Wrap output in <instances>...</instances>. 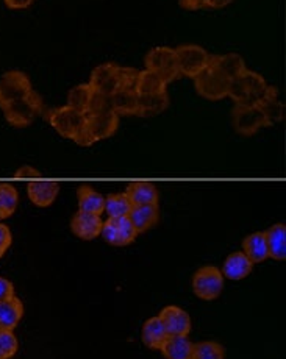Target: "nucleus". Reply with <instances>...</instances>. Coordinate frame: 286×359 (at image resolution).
<instances>
[{
	"label": "nucleus",
	"instance_id": "f257e3e1",
	"mask_svg": "<svg viewBox=\"0 0 286 359\" xmlns=\"http://www.w3.org/2000/svg\"><path fill=\"white\" fill-rule=\"evenodd\" d=\"M0 109L6 122L16 128H25L43 113V99L34 91L29 75L10 71L0 79Z\"/></svg>",
	"mask_w": 286,
	"mask_h": 359
},
{
	"label": "nucleus",
	"instance_id": "f03ea898",
	"mask_svg": "<svg viewBox=\"0 0 286 359\" xmlns=\"http://www.w3.org/2000/svg\"><path fill=\"white\" fill-rule=\"evenodd\" d=\"M117 128H119V116L113 109L103 108L100 111L86 114L85 126L74 142L80 147H91L96 142L108 140L116 133Z\"/></svg>",
	"mask_w": 286,
	"mask_h": 359
},
{
	"label": "nucleus",
	"instance_id": "7ed1b4c3",
	"mask_svg": "<svg viewBox=\"0 0 286 359\" xmlns=\"http://www.w3.org/2000/svg\"><path fill=\"white\" fill-rule=\"evenodd\" d=\"M268 86L269 85L266 80L260 74L246 69L230 83L227 97L232 99L235 105L255 107L263 99V95L266 94Z\"/></svg>",
	"mask_w": 286,
	"mask_h": 359
},
{
	"label": "nucleus",
	"instance_id": "20e7f679",
	"mask_svg": "<svg viewBox=\"0 0 286 359\" xmlns=\"http://www.w3.org/2000/svg\"><path fill=\"white\" fill-rule=\"evenodd\" d=\"M144 65L148 71L157 74L166 85H169L180 75L176 49H171V47L160 46L149 50L144 57Z\"/></svg>",
	"mask_w": 286,
	"mask_h": 359
},
{
	"label": "nucleus",
	"instance_id": "39448f33",
	"mask_svg": "<svg viewBox=\"0 0 286 359\" xmlns=\"http://www.w3.org/2000/svg\"><path fill=\"white\" fill-rule=\"evenodd\" d=\"M47 122L65 140L74 141L85 126V114L77 111L72 107L65 105L47 113Z\"/></svg>",
	"mask_w": 286,
	"mask_h": 359
},
{
	"label": "nucleus",
	"instance_id": "423d86ee",
	"mask_svg": "<svg viewBox=\"0 0 286 359\" xmlns=\"http://www.w3.org/2000/svg\"><path fill=\"white\" fill-rule=\"evenodd\" d=\"M193 291L200 300L212 302L219 299L224 291V277L216 266H204L194 273Z\"/></svg>",
	"mask_w": 286,
	"mask_h": 359
},
{
	"label": "nucleus",
	"instance_id": "0eeeda50",
	"mask_svg": "<svg viewBox=\"0 0 286 359\" xmlns=\"http://www.w3.org/2000/svg\"><path fill=\"white\" fill-rule=\"evenodd\" d=\"M180 75L188 79H196L200 72H204L210 63V53L204 47L196 44H185L176 49Z\"/></svg>",
	"mask_w": 286,
	"mask_h": 359
},
{
	"label": "nucleus",
	"instance_id": "6e6552de",
	"mask_svg": "<svg viewBox=\"0 0 286 359\" xmlns=\"http://www.w3.org/2000/svg\"><path fill=\"white\" fill-rule=\"evenodd\" d=\"M230 83L232 81L226 79L224 75L208 66L204 72H200L197 77L194 79V88H196L200 97L212 102H218L226 99L228 95Z\"/></svg>",
	"mask_w": 286,
	"mask_h": 359
},
{
	"label": "nucleus",
	"instance_id": "1a4fd4ad",
	"mask_svg": "<svg viewBox=\"0 0 286 359\" xmlns=\"http://www.w3.org/2000/svg\"><path fill=\"white\" fill-rule=\"evenodd\" d=\"M67 105L85 116L89 113L100 111L103 108H110L108 99L97 94L89 83H82V85H77L69 91Z\"/></svg>",
	"mask_w": 286,
	"mask_h": 359
},
{
	"label": "nucleus",
	"instance_id": "9d476101",
	"mask_svg": "<svg viewBox=\"0 0 286 359\" xmlns=\"http://www.w3.org/2000/svg\"><path fill=\"white\" fill-rule=\"evenodd\" d=\"M100 236L105 239V243L115 247H125L135 243L138 238V231L134 224L130 222L129 216L125 217H108L103 220Z\"/></svg>",
	"mask_w": 286,
	"mask_h": 359
},
{
	"label": "nucleus",
	"instance_id": "9b49d317",
	"mask_svg": "<svg viewBox=\"0 0 286 359\" xmlns=\"http://www.w3.org/2000/svg\"><path fill=\"white\" fill-rule=\"evenodd\" d=\"M232 126L235 131L241 136H254L261 128L268 127V122L264 119L260 108L235 105L232 111Z\"/></svg>",
	"mask_w": 286,
	"mask_h": 359
},
{
	"label": "nucleus",
	"instance_id": "f8f14e48",
	"mask_svg": "<svg viewBox=\"0 0 286 359\" xmlns=\"http://www.w3.org/2000/svg\"><path fill=\"white\" fill-rule=\"evenodd\" d=\"M117 66L116 63H103L93 69L89 77V85L94 88V91L108 99L113 95L119 86H117Z\"/></svg>",
	"mask_w": 286,
	"mask_h": 359
},
{
	"label": "nucleus",
	"instance_id": "ddd939ff",
	"mask_svg": "<svg viewBox=\"0 0 286 359\" xmlns=\"http://www.w3.org/2000/svg\"><path fill=\"white\" fill-rule=\"evenodd\" d=\"M158 317L162 319L169 336H190L193 328L191 316L188 314L183 308L169 305L163 308Z\"/></svg>",
	"mask_w": 286,
	"mask_h": 359
},
{
	"label": "nucleus",
	"instance_id": "4468645a",
	"mask_svg": "<svg viewBox=\"0 0 286 359\" xmlns=\"http://www.w3.org/2000/svg\"><path fill=\"white\" fill-rule=\"evenodd\" d=\"M103 220L97 214L77 211L71 220V230L82 241H93L100 236Z\"/></svg>",
	"mask_w": 286,
	"mask_h": 359
},
{
	"label": "nucleus",
	"instance_id": "2eb2a0df",
	"mask_svg": "<svg viewBox=\"0 0 286 359\" xmlns=\"http://www.w3.org/2000/svg\"><path fill=\"white\" fill-rule=\"evenodd\" d=\"M60 192V183L48 182V180H33L27 186V194L32 200L33 205L39 206V208H47L51 206L58 197Z\"/></svg>",
	"mask_w": 286,
	"mask_h": 359
},
{
	"label": "nucleus",
	"instance_id": "dca6fc26",
	"mask_svg": "<svg viewBox=\"0 0 286 359\" xmlns=\"http://www.w3.org/2000/svg\"><path fill=\"white\" fill-rule=\"evenodd\" d=\"M208 66L216 69L219 74L232 81L238 77L241 72L246 71V61L238 53H226V55H210V63Z\"/></svg>",
	"mask_w": 286,
	"mask_h": 359
},
{
	"label": "nucleus",
	"instance_id": "f3484780",
	"mask_svg": "<svg viewBox=\"0 0 286 359\" xmlns=\"http://www.w3.org/2000/svg\"><path fill=\"white\" fill-rule=\"evenodd\" d=\"M254 269V262L250 261L242 252H233L228 255L221 269L222 277L232 281H240L249 277Z\"/></svg>",
	"mask_w": 286,
	"mask_h": 359
},
{
	"label": "nucleus",
	"instance_id": "a211bd4d",
	"mask_svg": "<svg viewBox=\"0 0 286 359\" xmlns=\"http://www.w3.org/2000/svg\"><path fill=\"white\" fill-rule=\"evenodd\" d=\"M256 107L260 108L264 119H266L268 127L275 126V123L285 119V105L282 100L278 99V91L275 86H268L266 94H264L263 99L256 103Z\"/></svg>",
	"mask_w": 286,
	"mask_h": 359
},
{
	"label": "nucleus",
	"instance_id": "6ab92c4d",
	"mask_svg": "<svg viewBox=\"0 0 286 359\" xmlns=\"http://www.w3.org/2000/svg\"><path fill=\"white\" fill-rule=\"evenodd\" d=\"M110 109L117 116H138L139 99L135 91H127V89H117V91L108 97Z\"/></svg>",
	"mask_w": 286,
	"mask_h": 359
},
{
	"label": "nucleus",
	"instance_id": "aec40b11",
	"mask_svg": "<svg viewBox=\"0 0 286 359\" xmlns=\"http://www.w3.org/2000/svg\"><path fill=\"white\" fill-rule=\"evenodd\" d=\"M77 202H79V211L97 214V216L105 212V197L88 184H83L77 189Z\"/></svg>",
	"mask_w": 286,
	"mask_h": 359
},
{
	"label": "nucleus",
	"instance_id": "412c9836",
	"mask_svg": "<svg viewBox=\"0 0 286 359\" xmlns=\"http://www.w3.org/2000/svg\"><path fill=\"white\" fill-rule=\"evenodd\" d=\"M160 217L158 205H136L131 208L129 219L134 224L138 234L150 230L153 225H157Z\"/></svg>",
	"mask_w": 286,
	"mask_h": 359
},
{
	"label": "nucleus",
	"instance_id": "4be33fe9",
	"mask_svg": "<svg viewBox=\"0 0 286 359\" xmlns=\"http://www.w3.org/2000/svg\"><path fill=\"white\" fill-rule=\"evenodd\" d=\"M269 258L275 261L286 259V225L275 224L264 231Z\"/></svg>",
	"mask_w": 286,
	"mask_h": 359
},
{
	"label": "nucleus",
	"instance_id": "5701e85b",
	"mask_svg": "<svg viewBox=\"0 0 286 359\" xmlns=\"http://www.w3.org/2000/svg\"><path fill=\"white\" fill-rule=\"evenodd\" d=\"M167 336L169 334H167L163 322L158 316L150 317V319L144 322L143 331H141V339L145 347H149L150 350H160L163 347Z\"/></svg>",
	"mask_w": 286,
	"mask_h": 359
},
{
	"label": "nucleus",
	"instance_id": "b1692460",
	"mask_svg": "<svg viewBox=\"0 0 286 359\" xmlns=\"http://www.w3.org/2000/svg\"><path fill=\"white\" fill-rule=\"evenodd\" d=\"M24 316V303L19 297L13 295L10 299L0 302V327L4 330H15Z\"/></svg>",
	"mask_w": 286,
	"mask_h": 359
},
{
	"label": "nucleus",
	"instance_id": "393cba45",
	"mask_svg": "<svg viewBox=\"0 0 286 359\" xmlns=\"http://www.w3.org/2000/svg\"><path fill=\"white\" fill-rule=\"evenodd\" d=\"M125 194L134 206L136 205H158V191L155 184L149 182H134L127 186Z\"/></svg>",
	"mask_w": 286,
	"mask_h": 359
},
{
	"label": "nucleus",
	"instance_id": "a878e982",
	"mask_svg": "<svg viewBox=\"0 0 286 359\" xmlns=\"http://www.w3.org/2000/svg\"><path fill=\"white\" fill-rule=\"evenodd\" d=\"M193 345L188 336H167L160 351L166 359H190Z\"/></svg>",
	"mask_w": 286,
	"mask_h": 359
},
{
	"label": "nucleus",
	"instance_id": "bb28decb",
	"mask_svg": "<svg viewBox=\"0 0 286 359\" xmlns=\"http://www.w3.org/2000/svg\"><path fill=\"white\" fill-rule=\"evenodd\" d=\"M242 253L256 264V262H263L269 258L266 239H264V231H256L249 234V236L242 241Z\"/></svg>",
	"mask_w": 286,
	"mask_h": 359
},
{
	"label": "nucleus",
	"instance_id": "cd10ccee",
	"mask_svg": "<svg viewBox=\"0 0 286 359\" xmlns=\"http://www.w3.org/2000/svg\"><path fill=\"white\" fill-rule=\"evenodd\" d=\"M167 91V85L158 77L157 74H153L148 69L144 71H139L135 93L138 97H144V95H155Z\"/></svg>",
	"mask_w": 286,
	"mask_h": 359
},
{
	"label": "nucleus",
	"instance_id": "c85d7f7f",
	"mask_svg": "<svg viewBox=\"0 0 286 359\" xmlns=\"http://www.w3.org/2000/svg\"><path fill=\"white\" fill-rule=\"evenodd\" d=\"M139 99V108H138V117H152L158 116L169 108V94L162 93L155 95H144Z\"/></svg>",
	"mask_w": 286,
	"mask_h": 359
},
{
	"label": "nucleus",
	"instance_id": "c756f323",
	"mask_svg": "<svg viewBox=\"0 0 286 359\" xmlns=\"http://www.w3.org/2000/svg\"><path fill=\"white\" fill-rule=\"evenodd\" d=\"M19 205V194L15 186L0 183V219H8L16 212Z\"/></svg>",
	"mask_w": 286,
	"mask_h": 359
},
{
	"label": "nucleus",
	"instance_id": "7c9ffc66",
	"mask_svg": "<svg viewBox=\"0 0 286 359\" xmlns=\"http://www.w3.org/2000/svg\"><path fill=\"white\" fill-rule=\"evenodd\" d=\"M131 208H134V205H131L125 192H122V194H110L105 198V211L108 217H125L129 216Z\"/></svg>",
	"mask_w": 286,
	"mask_h": 359
},
{
	"label": "nucleus",
	"instance_id": "2f4dec72",
	"mask_svg": "<svg viewBox=\"0 0 286 359\" xmlns=\"http://www.w3.org/2000/svg\"><path fill=\"white\" fill-rule=\"evenodd\" d=\"M190 359H226V348L214 341L197 342L193 345Z\"/></svg>",
	"mask_w": 286,
	"mask_h": 359
},
{
	"label": "nucleus",
	"instance_id": "473e14b6",
	"mask_svg": "<svg viewBox=\"0 0 286 359\" xmlns=\"http://www.w3.org/2000/svg\"><path fill=\"white\" fill-rule=\"evenodd\" d=\"M18 350L19 341L13 330H0V359H11Z\"/></svg>",
	"mask_w": 286,
	"mask_h": 359
},
{
	"label": "nucleus",
	"instance_id": "72a5a7b5",
	"mask_svg": "<svg viewBox=\"0 0 286 359\" xmlns=\"http://www.w3.org/2000/svg\"><path fill=\"white\" fill-rule=\"evenodd\" d=\"M138 75H139L138 69L119 66V69H117V86H119V89L135 91Z\"/></svg>",
	"mask_w": 286,
	"mask_h": 359
},
{
	"label": "nucleus",
	"instance_id": "f704fd0d",
	"mask_svg": "<svg viewBox=\"0 0 286 359\" xmlns=\"http://www.w3.org/2000/svg\"><path fill=\"white\" fill-rule=\"evenodd\" d=\"M13 243L11 231L6 225L0 224V258H4V255L8 252V248Z\"/></svg>",
	"mask_w": 286,
	"mask_h": 359
},
{
	"label": "nucleus",
	"instance_id": "c9c22d12",
	"mask_svg": "<svg viewBox=\"0 0 286 359\" xmlns=\"http://www.w3.org/2000/svg\"><path fill=\"white\" fill-rule=\"evenodd\" d=\"M15 178L30 180V182H33V180H41V172L32 168V165H22V168H19L15 172Z\"/></svg>",
	"mask_w": 286,
	"mask_h": 359
},
{
	"label": "nucleus",
	"instance_id": "e433bc0d",
	"mask_svg": "<svg viewBox=\"0 0 286 359\" xmlns=\"http://www.w3.org/2000/svg\"><path fill=\"white\" fill-rule=\"evenodd\" d=\"M15 295V286L10 280L0 277V302H4Z\"/></svg>",
	"mask_w": 286,
	"mask_h": 359
},
{
	"label": "nucleus",
	"instance_id": "4c0bfd02",
	"mask_svg": "<svg viewBox=\"0 0 286 359\" xmlns=\"http://www.w3.org/2000/svg\"><path fill=\"white\" fill-rule=\"evenodd\" d=\"M177 2L186 11H197L204 8V0H177Z\"/></svg>",
	"mask_w": 286,
	"mask_h": 359
},
{
	"label": "nucleus",
	"instance_id": "58836bf2",
	"mask_svg": "<svg viewBox=\"0 0 286 359\" xmlns=\"http://www.w3.org/2000/svg\"><path fill=\"white\" fill-rule=\"evenodd\" d=\"M10 10H25L33 4V0H4Z\"/></svg>",
	"mask_w": 286,
	"mask_h": 359
},
{
	"label": "nucleus",
	"instance_id": "ea45409f",
	"mask_svg": "<svg viewBox=\"0 0 286 359\" xmlns=\"http://www.w3.org/2000/svg\"><path fill=\"white\" fill-rule=\"evenodd\" d=\"M232 2L233 0H204V8L221 10V8H226V6Z\"/></svg>",
	"mask_w": 286,
	"mask_h": 359
},
{
	"label": "nucleus",
	"instance_id": "a19ab883",
	"mask_svg": "<svg viewBox=\"0 0 286 359\" xmlns=\"http://www.w3.org/2000/svg\"><path fill=\"white\" fill-rule=\"evenodd\" d=\"M0 330H2V327H0Z\"/></svg>",
	"mask_w": 286,
	"mask_h": 359
}]
</instances>
